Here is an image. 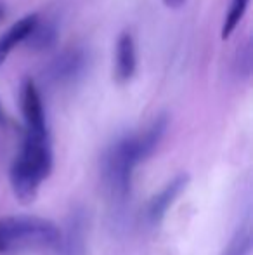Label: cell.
Here are the masks:
<instances>
[{"label": "cell", "instance_id": "obj_9", "mask_svg": "<svg viewBox=\"0 0 253 255\" xmlns=\"http://www.w3.org/2000/svg\"><path fill=\"white\" fill-rule=\"evenodd\" d=\"M58 38H59L58 21L52 19V17L40 19V16H38L23 44L35 52H47L56 47Z\"/></svg>", "mask_w": 253, "mask_h": 255}, {"label": "cell", "instance_id": "obj_11", "mask_svg": "<svg viewBox=\"0 0 253 255\" xmlns=\"http://www.w3.org/2000/svg\"><path fill=\"white\" fill-rule=\"evenodd\" d=\"M248 3H250V0H233V2H231L229 10H227V16H226L224 24H222V31H220V35H222L224 40L229 38L231 35L234 33V30L238 28L240 21L243 19L245 12H247Z\"/></svg>", "mask_w": 253, "mask_h": 255}, {"label": "cell", "instance_id": "obj_16", "mask_svg": "<svg viewBox=\"0 0 253 255\" xmlns=\"http://www.w3.org/2000/svg\"><path fill=\"white\" fill-rule=\"evenodd\" d=\"M3 17H5V9H3V7L0 5V21H2Z\"/></svg>", "mask_w": 253, "mask_h": 255}, {"label": "cell", "instance_id": "obj_7", "mask_svg": "<svg viewBox=\"0 0 253 255\" xmlns=\"http://www.w3.org/2000/svg\"><path fill=\"white\" fill-rule=\"evenodd\" d=\"M187 182H189V177L186 174L177 175L175 179L169 182L158 195H155L149 202L148 208H146V219L151 226H158L160 222L163 221V217L167 215L169 208L175 203L177 196L186 189Z\"/></svg>", "mask_w": 253, "mask_h": 255}, {"label": "cell", "instance_id": "obj_6", "mask_svg": "<svg viewBox=\"0 0 253 255\" xmlns=\"http://www.w3.org/2000/svg\"><path fill=\"white\" fill-rule=\"evenodd\" d=\"M85 242H87V219L84 210L75 208L68 215L64 229H61V240L56 252L58 255H87Z\"/></svg>", "mask_w": 253, "mask_h": 255}, {"label": "cell", "instance_id": "obj_1", "mask_svg": "<svg viewBox=\"0 0 253 255\" xmlns=\"http://www.w3.org/2000/svg\"><path fill=\"white\" fill-rule=\"evenodd\" d=\"M167 127L169 117L160 115L142 132L116 139L101 156V181L115 205H125L130 198L135 168L158 148Z\"/></svg>", "mask_w": 253, "mask_h": 255}, {"label": "cell", "instance_id": "obj_12", "mask_svg": "<svg viewBox=\"0 0 253 255\" xmlns=\"http://www.w3.org/2000/svg\"><path fill=\"white\" fill-rule=\"evenodd\" d=\"M252 250V236H250V229L243 228L236 233L233 240H231L229 247L224 252V255H248Z\"/></svg>", "mask_w": 253, "mask_h": 255}, {"label": "cell", "instance_id": "obj_4", "mask_svg": "<svg viewBox=\"0 0 253 255\" xmlns=\"http://www.w3.org/2000/svg\"><path fill=\"white\" fill-rule=\"evenodd\" d=\"M88 66V52L82 47H73L61 52L47 66L45 75L56 85H66L78 80Z\"/></svg>", "mask_w": 253, "mask_h": 255}, {"label": "cell", "instance_id": "obj_15", "mask_svg": "<svg viewBox=\"0 0 253 255\" xmlns=\"http://www.w3.org/2000/svg\"><path fill=\"white\" fill-rule=\"evenodd\" d=\"M5 122V115H3V110H2V104H0V124Z\"/></svg>", "mask_w": 253, "mask_h": 255}, {"label": "cell", "instance_id": "obj_10", "mask_svg": "<svg viewBox=\"0 0 253 255\" xmlns=\"http://www.w3.org/2000/svg\"><path fill=\"white\" fill-rule=\"evenodd\" d=\"M38 14H28V16L21 17L19 21H16L14 24H10V28L5 33L0 37V66L5 63V59L9 57V54L12 52V49L16 45L23 44L26 35L30 33L31 26L37 21Z\"/></svg>", "mask_w": 253, "mask_h": 255}, {"label": "cell", "instance_id": "obj_5", "mask_svg": "<svg viewBox=\"0 0 253 255\" xmlns=\"http://www.w3.org/2000/svg\"><path fill=\"white\" fill-rule=\"evenodd\" d=\"M21 110L24 118V132H47V117L37 84L24 78L21 85Z\"/></svg>", "mask_w": 253, "mask_h": 255}, {"label": "cell", "instance_id": "obj_2", "mask_svg": "<svg viewBox=\"0 0 253 255\" xmlns=\"http://www.w3.org/2000/svg\"><path fill=\"white\" fill-rule=\"evenodd\" d=\"M52 165L51 132H24L21 151L9 170L10 188L17 202L31 203L37 198L42 182L51 175Z\"/></svg>", "mask_w": 253, "mask_h": 255}, {"label": "cell", "instance_id": "obj_3", "mask_svg": "<svg viewBox=\"0 0 253 255\" xmlns=\"http://www.w3.org/2000/svg\"><path fill=\"white\" fill-rule=\"evenodd\" d=\"M61 228L56 222L35 215L0 217V254H23L56 250Z\"/></svg>", "mask_w": 253, "mask_h": 255}, {"label": "cell", "instance_id": "obj_13", "mask_svg": "<svg viewBox=\"0 0 253 255\" xmlns=\"http://www.w3.org/2000/svg\"><path fill=\"white\" fill-rule=\"evenodd\" d=\"M252 70V47L250 42L243 45V47L238 51L236 56V71L241 75V77H248Z\"/></svg>", "mask_w": 253, "mask_h": 255}, {"label": "cell", "instance_id": "obj_8", "mask_svg": "<svg viewBox=\"0 0 253 255\" xmlns=\"http://www.w3.org/2000/svg\"><path fill=\"white\" fill-rule=\"evenodd\" d=\"M137 70V52H135L134 37L128 30L122 31L116 40L115 52V78L120 84H127L132 80Z\"/></svg>", "mask_w": 253, "mask_h": 255}, {"label": "cell", "instance_id": "obj_14", "mask_svg": "<svg viewBox=\"0 0 253 255\" xmlns=\"http://www.w3.org/2000/svg\"><path fill=\"white\" fill-rule=\"evenodd\" d=\"M163 3H165L169 9H179V7H182L184 3H186V0H163Z\"/></svg>", "mask_w": 253, "mask_h": 255}]
</instances>
